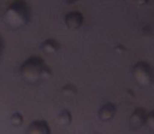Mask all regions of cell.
Listing matches in <instances>:
<instances>
[{
    "mask_svg": "<svg viewBox=\"0 0 154 134\" xmlns=\"http://www.w3.org/2000/svg\"><path fill=\"white\" fill-rule=\"evenodd\" d=\"M21 78L23 81L29 84H38L39 82L48 79L53 75L51 67L46 62L38 56H32L27 58L20 66L19 69Z\"/></svg>",
    "mask_w": 154,
    "mask_h": 134,
    "instance_id": "6da1fadb",
    "label": "cell"
},
{
    "mask_svg": "<svg viewBox=\"0 0 154 134\" xmlns=\"http://www.w3.org/2000/svg\"><path fill=\"white\" fill-rule=\"evenodd\" d=\"M31 6L25 0H15L4 12V21L12 29L26 26L31 20Z\"/></svg>",
    "mask_w": 154,
    "mask_h": 134,
    "instance_id": "7a4b0ae2",
    "label": "cell"
},
{
    "mask_svg": "<svg viewBox=\"0 0 154 134\" xmlns=\"http://www.w3.org/2000/svg\"><path fill=\"white\" fill-rule=\"evenodd\" d=\"M134 80L142 86H150L154 83V69L147 62H137L132 68Z\"/></svg>",
    "mask_w": 154,
    "mask_h": 134,
    "instance_id": "3957f363",
    "label": "cell"
},
{
    "mask_svg": "<svg viewBox=\"0 0 154 134\" xmlns=\"http://www.w3.org/2000/svg\"><path fill=\"white\" fill-rule=\"evenodd\" d=\"M64 22L68 29H70V31H77V29H79L83 25L84 16L81 12H78V11L69 12L65 16Z\"/></svg>",
    "mask_w": 154,
    "mask_h": 134,
    "instance_id": "277c9868",
    "label": "cell"
},
{
    "mask_svg": "<svg viewBox=\"0 0 154 134\" xmlns=\"http://www.w3.org/2000/svg\"><path fill=\"white\" fill-rule=\"evenodd\" d=\"M27 134H51V128L46 120H32L26 130Z\"/></svg>",
    "mask_w": 154,
    "mask_h": 134,
    "instance_id": "5b68a950",
    "label": "cell"
},
{
    "mask_svg": "<svg viewBox=\"0 0 154 134\" xmlns=\"http://www.w3.org/2000/svg\"><path fill=\"white\" fill-rule=\"evenodd\" d=\"M146 115L147 112L144 108H136L130 116V126H131V128L138 129L144 126L145 122H146Z\"/></svg>",
    "mask_w": 154,
    "mask_h": 134,
    "instance_id": "8992f818",
    "label": "cell"
},
{
    "mask_svg": "<svg viewBox=\"0 0 154 134\" xmlns=\"http://www.w3.org/2000/svg\"><path fill=\"white\" fill-rule=\"evenodd\" d=\"M116 106L112 103H107L100 108L97 112V116L102 122H109L116 116Z\"/></svg>",
    "mask_w": 154,
    "mask_h": 134,
    "instance_id": "52a82bcc",
    "label": "cell"
},
{
    "mask_svg": "<svg viewBox=\"0 0 154 134\" xmlns=\"http://www.w3.org/2000/svg\"><path fill=\"white\" fill-rule=\"evenodd\" d=\"M60 48H61V45L56 39H46L41 44V49L46 55H54V53H58L60 50Z\"/></svg>",
    "mask_w": 154,
    "mask_h": 134,
    "instance_id": "ba28073f",
    "label": "cell"
},
{
    "mask_svg": "<svg viewBox=\"0 0 154 134\" xmlns=\"http://www.w3.org/2000/svg\"><path fill=\"white\" fill-rule=\"evenodd\" d=\"M72 120V115H71L70 111L67 109H63L60 111L59 115H58V123L61 126H69Z\"/></svg>",
    "mask_w": 154,
    "mask_h": 134,
    "instance_id": "9c48e42d",
    "label": "cell"
},
{
    "mask_svg": "<svg viewBox=\"0 0 154 134\" xmlns=\"http://www.w3.org/2000/svg\"><path fill=\"white\" fill-rule=\"evenodd\" d=\"M10 122L12 124V126L14 127H20L23 124V115L20 112H14L11 115Z\"/></svg>",
    "mask_w": 154,
    "mask_h": 134,
    "instance_id": "30bf717a",
    "label": "cell"
},
{
    "mask_svg": "<svg viewBox=\"0 0 154 134\" xmlns=\"http://www.w3.org/2000/svg\"><path fill=\"white\" fill-rule=\"evenodd\" d=\"M77 92H78L77 87H75V85H72V84H67V85H65L64 87L62 88V93L67 96H75Z\"/></svg>",
    "mask_w": 154,
    "mask_h": 134,
    "instance_id": "8fae6325",
    "label": "cell"
},
{
    "mask_svg": "<svg viewBox=\"0 0 154 134\" xmlns=\"http://www.w3.org/2000/svg\"><path fill=\"white\" fill-rule=\"evenodd\" d=\"M145 125H147L149 127V129L154 132V110L150 111L149 113H147Z\"/></svg>",
    "mask_w": 154,
    "mask_h": 134,
    "instance_id": "7c38bea8",
    "label": "cell"
},
{
    "mask_svg": "<svg viewBox=\"0 0 154 134\" xmlns=\"http://www.w3.org/2000/svg\"><path fill=\"white\" fill-rule=\"evenodd\" d=\"M3 49H4V40H3V38H2L1 35H0V57L2 56Z\"/></svg>",
    "mask_w": 154,
    "mask_h": 134,
    "instance_id": "4fadbf2b",
    "label": "cell"
},
{
    "mask_svg": "<svg viewBox=\"0 0 154 134\" xmlns=\"http://www.w3.org/2000/svg\"><path fill=\"white\" fill-rule=\"evenodd\" d=\"M134 2L136 3V5H146L147 3L149 2V0H134Z\"/></svg>",
    "mask_w": 154,
    "mask_h": 134,
    "instance_id": "5bb4252c",
    "label": "cell"
},
{
    "mask_svg": "<svg viewBox=\"0 0 154 134\" xmlns=\"http://www.w3.org/2000/svg\"><path fill=\"white\" fill-rule=\"evenodd\" d=\"M64 1H66V2H68V3H73V2H75V1H78V0H64Z\"/></svg>",
    "mask_w": 154,
    "mask_h": 134,
    "instance_id": "9a60e30c",
    "label": "cell"
}]
</instances>
